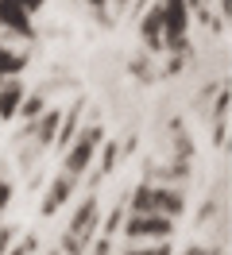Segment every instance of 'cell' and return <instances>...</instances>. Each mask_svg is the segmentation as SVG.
I'll list each match as a JSON object with an SVG mask.
<instances>
[{
  "instance_id": "2",
  "label": "cell",
  "mask_w": 232,
  "mask_h": 255,
  "mask_svg": "<svg viewBox=\"0 0 232 255\" xmlns=\"http://www.w3.org/2000/svg\"><path fill=\"white\" fill-rule=\"evenodd\" d=\"M159 12H163V47L182 50L190 31V0H163Z\"/></svg>"
},
{
  "instance_id": "4",
  "label": "cell",
  "mask_w": 232,
  "mask_h": 255,
  "mask_svg": "<svg viewBox=\"0 0 232 255\" xmlns=\"http://www.w3.org/2000/svg\"><path fill=\"white\" fill-rule=\"evenodd\" d=\"M174 232V217H159V213H132L124 224L128 240H151V244H167Z\"/></svg>"
},
{
  "instance_id": "16",
  "label": "cell",
  "mask_w": 232,
  "mask_h": 255,
  "mask_svg": "<svg viewBox=\"0 0 232 255\" xmlns=\"http://www.w3.org/2000/svg\"><path fill=\"white\" fill-rule=\"evenodd\" d=\"M31 248H35V244H31V240H27V244H19V248H15V252H12V255H27V252H31Z\"/></svg>"
},
{
  "instance_id": "15",
  "label": "cell",
  "mask_w": 232,
  "mask_h": 255,
  "mask_svg": "<svg viewBox=\"0 0 232 255\" xmlns=\"http://www.w3.org/2000/svg\"><path fill=\"white\" fill-rule=\"evenodd\" d=\"M182 255H213V252H209V248H186Z\"/></svg>"
},
{
  "instance_id": "11",
  "label": "cell",
  "mask_w": 232,
  "mask_h": 255,
  "mask_svg": "<svg viewBox=\"0 0 232 255\" xmlns=\"http://www.w3.org/2000/svg\"><path fill=\"white\" fill-rule=\"evenodd\" d=\"M39 112H43V93H35L31 101H23V116H27V120H35Z\"/></svg>"
},
{
  "instance_id": "12",
  "label": "cell",
  "mask_w": 232,
  "mask_h": 255,
  "mask_svg": "<svg viewBox=\"0 0 232 255\" xmlns=\"http://www.w3.org/2000/svg\"><path fill=\"white\" fill-rule=\"evenodd\" d=\"M128 255H170L167 244H147V248H132Z\"/></svg>"
},
{
  "instance_id": "17",
  "label": "cell",
  "mask_w": 232,
  "mask_h": 255,
  "mask_svg": "<svg viewBox=\"0 0 232 255\" xmlns=\"http://www.w3.org/2000/svg\"><path fill=\"white\" fill-rule=\"evenodd\" d=\"M89 8H97V12H105V8H108V0H89Z\"/></svg>"
},
{
  "instance_id": "19",
  "label": "cell",
  "mask_w": 232,
  "mask_h": 255,
  "mask_svg": "<svg viewBox=\"0 0 232 255\" xmlns=\"http://www.w3.org/2000/svg\"><path fill=\"white\" fill-rule=\"evenodd\" d=\"M112 4H116V8H124V4H128V0H112Z\"/></svg>"
},
{
  "instance_id": "18",
  "label": "cell",
  "mask_w": 232,
  "mask_h": 255,
  "mask_svg": "<svg viewBox=\"0 0 232 255\" xmlns=\"http://www.w3.org/2000/svg\"><path fill=\"white\" fill-rule=\"evenodd\" d=\"M221 12H225V16H229V0H221Z\"/></svg>"
},
{
  "instance_id": "13",
  "label": "cell",
  "mask_w": 232,
  "mask_h": 255,
  "mask_svg": "<svg viewBox=\"0 0 232 255\" xmlns=\"http://www.w3.org/2000/svg\"><path fill=\"white\" fill-rule=\"evenodd\" d=\"M112 162H116V143H108V147H105V159H101V174H108V170H112Z\"/></svg>"
},
{
  "instance_id": "5",
  "label": "cell",
  "mask_w": 232,
  "mask_h": 255,
  "mask_svg": "<svg viewBox=\"0 0 232 255\" xmlns=\"http://www.w3.org/2000/svg\"><path fill=\"white\" fill-rule=\"evenodd\" d=\"M97 224H101V205H97V197H89V201H81V209L74 213V221H70V232H66V236L81 240V244L89 248V236L97 232Z\"/></svg>"
},
{
  "instance_id": "1",
  "label": "cell",
  "mask_w": 232,
  "mask_h": 255,
  "mask_svg": "<svg viewBox=\"0 0 232 255\" xmlns=\"http://www.w3.org/2000/svg\"><path fill=\"white\" fill-rule=\"evenodd\" d=\"M186 209L182 190H170V186H139L132 193V213H159V217H178Z\"/></svg>"
},
{
  "instance_id": "20",
  "label": "cell",
  "mask_w": 232,
  "mask_h": 255,
  "mask_svg": "<svg viewBox=\"0 0 232 255\" xmlns=\"http://www.w3.org/2000/svg\"><path fill=\"white\" fill-rule=\"evenodd\" d=\"M54 255H62V252H54Z\"/></svg>"
},
{
  "instance_id": "6",
  "label": "cell",
  "mask_w": 232,
  "mask_h": 255,
  "mask_svg": "<svg viewBox=\"0 0 232 255\" xmlns=\"http://www.w3.org/2000/svg\"><path fill=\"white\" fill-rule=\"evenodd\" d=\"M0 27L15 35H31V16L15 4V0H0Z\"/></svg>"
},
{
  "instance_id": "9",
  "label": "cell",
  "mask_w": 232,
  "mask_h": 255,
  "mask_svg": "<svg viewBox=\"0 0 232 255\" xmlns=\"http://www.w3.org/2000/svg\"><path fill=\"white\" fill-rule=\"evenodd\" d=\"M19 101H23V89H19V81H8V85H0V116H15Z\"/></svg>"
},
{
  "instance_id": "8",
  "label": "cell",
  "mask_w": 232,
  "mask_h": 255,
  "mask_svg": "<svg viewBox=\"0 0 232 255\" xmlns=\"http://www.w3.org/2000/svg\"><path fill=\"white\" fill-rule=\"evenodd\" d=\"M139 31H143L147 50H159V47H163V12H159V8H151V12L143 16V23H139Z\"/></svg>"
},
{
  "instance_id": "14",
  "label": "cell",
  "mask_w": 232,
  "mask_h": 255,
  "mask_svg": "<svg viewBox=\"0 0 232 255\" xmlns=\"http://www.w3.org/2000/svg\"><path fill=\"white\" fill-rule=\"evenodd\" d=\"M8 197H12V186H8V182H4V178H0V209L8 205Z\"/></svg>"
},
{
  "instance_id": "3",
  "label": "cell",
  "mask_w": 232,
  "mask_h": 255,
  "mask_svg": "<svg viewBox=\"0 0 232 255\" xmlns=\"http://www.w3.org/2000/svg\"><path fill=\"white\" fill-rule=\"evenodd\" d=\"M101 139H105V131L101 128H85L81 135H74V143L66 147V174L77 178V174H85L93 166V159H97V147H101Z\"/></svg>"
},
{
  "instance_id": "7",
  "label": "cell",
  "mask_w": 232,
  "mask_h": 255,
  "mask_svg": "<svg viewBox=\"0 0 232 255\" xmlns=\"http://www.w3.org/2000/svg\"><path fill=\"white\" fill-rule=\"evenodd\" d=\"M74 182L77 178H70L66 170H62L54 182H50V190H46V201H43V213L50 217V213H58V205H66V197L74 193Z\"/></svg>"
},
{
  "instance_id": "10",
  "label": "cell",
  "mask_w": 232,
  "mask_h": 255,
  "mask_svg": "<svg viewBox=\"0 0 232 255\" xmlns=\"http://www.w3.org/2000/svg\"><path fill=\"white\" fill-rule=\"evenodd\" d=\"M19 70H23V58H19V54H12V50L0 43V81L12 78V74H19Z\"/></svg>"
}]
</instances>
